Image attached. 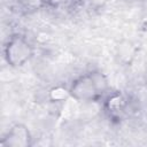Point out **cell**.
<instances>
[{"label":"cell","mask_w":147,"mask_h":147,"mask_svg":"<svg viewBox=\"0 0 147 147\" xmlns=\"http://www.w3.org/2000/svg\"><path fill=\"white\" fill-rule=\"evenodd\" d=\"M69 90L71 99L78 102H96L109 92V82L103 72L92 70L76 77Z\"/></svg>","instance_id":"obj_1"},{"label":"cell","mask_w":147,"mask_h":147,"mask_svg":"<svg viewBox=\"0 0 147 147\" xmlns=\"http://www.w3.org/2000/svg\"><path fill=\"white\" fill-rule=\"evenodd\" d=\"M34 54V48L28 38L21 33H13L3 46V59L11 68H21L26 64Z\"/></svg>","instance_id":"obj_2"},{"label":"cell","mask_w":147,"mask_h":147,"mask_svg":"<svg viewBox=\"0 0 147 147\" xmlns=\"http://www.w3.org/2000/svg\"><path fill=\"white\" fill-rule=\"evenodd\" d=\"M33 138L30 129L22 123L13 124L0 141L1 147H30Z\"/></svg>","instance_id":"obj_3"},{"label":"cell","mask_w":147,"mask_h":147,"mask_svg":"<svg viewBox=\"0 0 147 147\" xmlns=\"http://www.w3.org/2000/svg\"><path fill=\"white\" fill-rule=\"evenodd\" d=\"M129 106L127 98L119 91L108 92L102 99V107L105 114L110 119L119 121L126 113Z\"/></svg>","instance_id":"obj_4"},{"label":"cell","mask_w":147,"mask_h":147,"mask_svg":"<svg viewBox=\"0 0 147 147\" xmlns=\"http://www.w3.org/2000/svg\"><path fill=\"white\" fill-rule=\"evenodd\" d=\"M71 98L69 86L55 85L48 91V100L53 103H62Z\"/></svg>","instance_id":"obj_5"},{"label":"cell","mask_w":147,"mask_h":147,"mask_svg":"<svg viewBox=\"0 0 147 147\" xmlns=\"http://www.w3.org/2000/svg\"><path fill=\"white\" fill-rule=\"evenodd\" d=\"M18 6L28 13L40 11L52 5V0H17Z\"/></svg>","instance_id":"obj_6"},{"label":"cell","mask_w":147,"mask_h":147,"mask_svg":"<svg viewBox=\"0 0 147 147\" xmlns=\"http://www.w3.org/2000/svg\"><path fill=\"white\" fill-rule=\"evenodd\" d=\"M144 83H145V85L147 87V68L145 69V72H144Z\"/></svg>","instance_id":"obj_7"}]
</instances>
